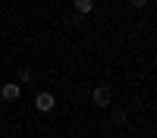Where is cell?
Here are the masks:
<instances>
[{"label": "cell", "mask_w": 157, "mask_h": 138, "mask_svg": "<svg viewBox=\"0 0 157 138\" xmlns=\"http://www.w3.org/2000/svg\"><path fill=\"white\" fill-rule=\"evenodd\" d=\"M88 104L94 107V110H107V107L113 104V85H110V82L94 85V88L88 91Z\"/></svg>", "instance_id": "obj_1"}, {"label": "cell", "mask_w": 157, "mask_h": 138, "mask_svg": "<svg viewBox=\"0 0 157 138\" xmlns=\"http://www.w3.org/2000/svg\"><path fill=\"white\" fill-rule=\"evenodd\" d=\"M32 107L41 113V116H47V113H54V107H57V94L54 91H38L35 100H32Z\"/></svg>", "instance_id": "obj_2"}, {"label": "cell", "mask_w": 157, "mask_h": 138, "mask_svg": "<svg viewBox=\"0 0 157 138\" xmlns=\"http://www.w3.org/2000/svg\"><path fill=\"white\" fill-rule=\"evenodd\" d=\"M19 97H22V85L19 82H3L0 85V100L3 104H19Z\"/></svg>", "instance_id": "obj_3"}, {"label": "cell", "mask_w": 157, "mask_h": 138, "mask_svg": "<svg viewBox=\"0 0 157 138\" xmlns=\"http://www.w3.org/2000/svg\"><path fill=\"white\" fill-rule=\"evenodd\" d=\"M113 107V104H110ZM110 125L113 129H129V113L123 110V107H113L110 110Z\"/></svg>", "instance_id": "obj_4"}, {"label": "cell", "mask_w": 157, "mask_h": 138, "mask_svg": "<svg viewBox=\"0 0 157 138\" xmlns=\"http://www.w3.org/2000/svg\"><path fill=\"white\" fill-rule=\"evenodd\" d=\"M35 79H38V72L29 66V63H22L19 72H16V82H19V85H29V82H35Z\"/></svg>", "instance_id": "obj_5"}, {"label": "cell", "mask_w": 157, "mask_h": 138, "mask_svg": "<svg viewBox=\"0 0 157 138\" xmlns=\"http://www.w3.org/2000/svg\"><path fill=\"white\" fill-rule=\"evenodd\" d=\"M72 13H78V16H91V13H94V0H72Z\"/></svg>", "instance_id": "obj_6"}, {"label": "cell", "mask_w": 157, "mask_h": 138, "mask_svg": "<svg viewBox=\"0 0 157 138\" xmlns=\"http://www.w3.org/2000/svg\"><path fill=\"white\" fill-rule=\"evenodd\" d=\"M126 3L132 6V9H145V6H148V0H126Z\"/></svg>", "instance_id": "obj_7"}]
</instances>
